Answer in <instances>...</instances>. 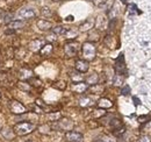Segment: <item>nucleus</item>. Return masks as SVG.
Listing matches in <instances>:
<instances>
[{
	"label": "nucleus",
	"mask_w": 151,
	"mask_h": 142,
	"mask_svg": "<svg viewBox=\"0 0 151 142\" xmlns=\"http://www.w3.org/2000/svg\"><path fill=\"white\" fill-rule=\"evenodd\" d=\"M75 127V122L69 119V118H60L59 120L54 121L51 124V128L52 130H64V132H69L72 130Z\"/></svg>",
	"instance_id": "nucleus-1"
},
{
	"label": "nucleus",
	"mask_w": 151,
	"mask_h": 142,
	"mask_svg": "<svg viewBox=\"0 0 151 142\" xmlns=\"http://www.w3.org/2000/svg\"><path fill=\"white\" fill-rule=\"evenodd\" d=\"M14 132L17 135L19 136H24V135H28L30 133H33L35 129H36V126L33 124V122H18L13 127Z\"/></svg>",
	"instance_id": "nucleus-2"
},
{
	"label": "nucleus",
	"mask_w": 151,
	"mask_h": 142,
	"mask_svg": "<svg viewBox=\"0 0 151 142\" xmlns=\"http://www.w3.org/2000/svg\"><path fill=\"white\" fill-rule=\"evenodd\" d=\"M81 53H83V57L84 59L86 61H93L95 58V55H96V48H95L94 43L92 42H85L83 46H81Z\"/></svg>",
	"instance_id": "nucleus-3"
},
{
	"label": "nucleus",
	"mask_w": 151,
	"mask_h": 142,
	"mask_svg": "<svg viewBox=\"0 0 151 142\" xmlns=\"http://www.w3.org/2000/svg\"><path fill=\"white\" fill-rule=\"evenodd\" d=\"M80 49H81V47H80L79 42L71 40V41H69V42L65 43V46H64V54H65L66 57L71 58V57L77 56V54L79 53Z\"/></svg>",
	"instance_id": "nucleus-4"
},
{
	"label": "nucleus",
	"mask_w": 151,
	"mask_h": 142,
	"mask_svg": "<svg viewBox=\"0 0 151 142\" xmlns=\"http://www.w3.org/2000/svg\"><path fill=\"white\" fill-rule=\"evenodd\" d=\"M114 69H115V72H116L117 75L127 76L128 71H127V67H126V62H124V56H123V54H121V55L116 58Z\"/></svg>",
	"instance_id": "nucleus-5"
},
{
	"label": "nucleus",
	"mask_w": 151,
	"mask_h": 142,
	"mask_svg": "<svg viewBox=\"0 0 151 142\" xmlns=\"http://www.w3.org/2000/svg\"><path fill=\"white\" fill-rule=\"evenodd\" d=\"M9 109H11V112L13 114H17V115H21V114L27 112L26 106L22 103L18 101V100H11L9 101Z\"/></svg>",
	"instance_id": "nucleus-6"
},
{
	"label": "nucleus",
	"mask_w": 151,
	"mask_h": 142,
	"mask_svg": "<svg viewBox=\"0 0 151 142\" xmlns=\"http://www.w3.org/2000/svg\"><path fill=\"white\" fill-rule=\"evenodd\" d=\"M18 18L17 20H28V19H33L36 17V12L32 8H21L17 13Z\"/></svg>",
	"instance_id": "nucleus-7"
},
{
	"label": "nucleus",
	"mask_w": 151,
	"mask_h": 142,
	"mask_svg": "<svg viewBox=\"0 0 151 142\" xmlns=\"http://www.w3.org/2000/svg\"><path fill=\"white\" fill-rule=\"evenodd\" d=\"M64 139H65V141H68V142H81L83 139H84V136H83V134L79 133V132L69 130V132H65Z\"/></svg>",
	"instance_id": "nucleus-8"
},
{
	"label": "nucleus",
	"mask_w": 151,
	"mask_h": 142,
	"mask_svg": "<svg viewBox=\"0 0 151 142\" xmlns=\"http://www.w3.org/2000/svg\"><path fill=\"white\" fill-rule=\"evenodd\" d=\"M95 26V20L93 18H88L86 19L85 21H83L79 26V32L81 33H85V32H90L94 28Z\"/></svg>",
	"instance_id": "nucleus-9"
},
{
	"label": "nucleus",
	"mask_w": 151,
	"mask_h": 142,
	"mask_svg": "<svg viewBox=\"0 0 151 142\" xmlns=\"http://www.w3.org/2000/svg\"><path fill=\"white\" fill-rule=\"evenodd\" d=\"M75 69L80 73H85L90 69V63L86 59H78L75 63Z\"/></svg>",
	"instance_id": "nucleus-10"
},
{
	"label": "nucleus",
	"mask_w": 151,
	"mask_h": 142,
	"mask_svg": "<svg viewBox=\"0 0 151 142\" xmlns=\"http://www.w3.org/2000/svg\"><path fill=\"white\" fill-rule=\"evenodd\" d=\"M45 44L44 40L43 38H34L30 43H29V49L33 51V53H37L42 49V47Z\"/></svg>",
	"instance_id": "nucleus-11"
},
{
	"label": "nucleus",
	"mask_w": 151,
	"mask_h": 142,
	"mask_svg": "<svg viewBox=\"0 0 151 142\" xmlns=\"http://www.w3.org/2000/svg\"><path fill=\"white\" fill-rule=\"evenodd\" d=\"M36 25H37L38 29L42 30V32H48V30L52 29V23H51L50 21H48V20H44V19L37 20Z\"/></svg>",
	"instance_id": "nucleus-12"
},
{
	"label": "nucleus",
	"mask_w": 151,
	"mask_h": 142,
	"mask_svg": "<svg viewBox=\"0 0 151 142\" xmlns=\"http://www.w3.org/2000/svg\"><path fill=\"white\" fill-rule=\"evenodd\" d=\"M71 89L75 93H84L88 89V85L84 82H79V83H72Z\"/></svg>",
	"instance_id": "nucleus-13"
},
{
	"label": "nucleus",
	"mask_w": 151,
	"mask_h": 142,
	"mask_svg": "<svg viewBox=\"0 0 151 142\" xmlns=\"http://www.w3.org/2000/svg\"><path fill=\"white\" fill-rule=\"evenodd\" d=\"M33 75H34L33 70L32 69H28V68H22L19 71V77L20 79H22V80H29L30 78L34 77Z\"/></svg>",
	"instance_id": "nucleus-14"
},
{
	"label": "nucleus",
	"mask_w": 151,
	"mask_h": 142,
	"mask_svg": "<svg viewBox=\"0 0 151 142\" xmlns=\"http://www.w3.org/2000/svg\"><path fill=\"white\" fill-rule=\"evenodd\" d=\"M13 13L8 12H1L0 14V25H8L9 22L13 21Z\"/></svg>",
	"instance_id": "nucleus-15"
},
{
	"label": "nucleus",
	"mask_w": 151,
	"mask_h": 142,
	"mask_svg": "<svg viewBox=\"0 0 151 142\" xmlns=\"http://www.w3.org/2000/svg\"><path fill=\"white\" fill-rule=\"evenodd\" d=\"M0 130H1V135H2L4 139H6V140H13L14 136L17 135L15 132H14V129H11V128H7V127L1 128Z\"/></svg>",
	"instance_id": "nucleus-16"
},
{
	"label": "nucleus",
	"mask_w": 151,
	"mask_h": 142,
	"mask_svg": "<svg viewBox=\"0 0 151 142\" xmlns=\"http://www.w3.org/2000/svg\"><path fill=\"white\" fill-rule=\"evenodd\" d=\"M96 105H98L99 108L107 109V108L113 107V103H112V100H109V99H107V98H100V99L98 100Z\"/></svg>",
	"instance_id": "nucleus-17"
},
{
	"label": "nucleus",
	"mask_w": 151,
	"mask_h": 142,
	"mask_svg": "<svg viewBox=\"0 0 151 142\" xmlns=\"http://www.w3.org/2000/svg\"><path fill=\"white\" fill-rule=\"evenodd\" d=\"M88 92L93 93V94H101L104 91H105V86L102 84H94V85H90L88 89H87Z\"/></svg>",
	"instance_id": "nucleus-18"
},
{
	"label": "nucleus",
	"mask_w": 151,
	"mask_h": 142,
	"mask_svg": "<svg viewBox=\"0 0 151 142\" xmlns=\"http://www.w3.org/2000/svg\"><path fill=\"white\" fill-rule=\"evenodd\" d=\"M52 49H54V47H52L51 43H45V44L42 47V49L40 50V54H41V56H44V57L50 56L51 53H52Z\"/></svg>",
	"instance_id": "nucleus-19"
},
{
	"label": "nucleus",
	"mask_w": 151,
	"mask_h": 142,
	"mask_svg": "<svg viewBox=\"0 0 151 142\" xmlns=\"http://www.w3.org/2000/svg\"><path fill=\"white\" fill-rule=\"evenodd\" d=\"M24 22L22 21V20H13L12 22H9L7 26H8V28L9 29H13V30H15V29H20V28H23L24 27Z\"/></svg>",
	"instance_id": "nucleus-20"
},
{
	"label": "nucleus",
	"mask_w": 151,
	"mask_h": 142,
	"mask_svg": "<svg viewBox=\"0 0 151 142\" xmlns=\"http://www.w3.org/2000/svg\"><path fill=\"white\" fill-rule=\"evenodd\" d=\"M105 44L108 47V48H116V40L113 35L108 34V35L105 36Z\"/></svg>",
	"instance_id": "nucleus-21"
},
{
	"label": "nucleus",
	"mask_w": 151,
	"mask_h": 142,
	"mask_svg": "<svg viewBox=\"0 0 151 142\" xmlns=\"http://www.w3.org/2000/svg\"><path fill=\"white\" fill-rule=\"evenodd\" d=\"M93 105V100L90 97H81L79 99V106L81 107H90Z\"/></svg>",
	"instance_id": "nucleus-22"
},
{
	"label": "nucleus",
	"mask_w": 151,
	"mask_h": 142,
	"mask_svg": "<svg viewBox=\"0 0 151 142\" xmlns=\"http://www.w3.org/2000/svg\"><path fill=\"white\" fill-rule=\"evenodd\" d=\"M18 88L20 90H22V91H24V92H30L32 91V85L28 82H26V80H20V82H18Z\"/></svg>",
	"instance_id": "nucleus-23"
},
{
	"label": "nucleus",
	"mask_w": 151,
	"mask_h": 142,
	"mask_svg": "<svg viewBox=\"0 0 151 142\" xmlns=\"http://www.w3.org/2000/svg\"><path fill=\"white\" fill-rule=\"evenodd\" d=\"M98 82H99V75L98 73H92L86 78L87 85H94V84H98Z\"/></svg>",
	"instance_id": "nucleus-24"
},
{
	"label": "nucleus",
	"mask_w": 151,
	"mask_h": 142,
	"mask_svg": "<svg viewBox=\"0 0 151 142\" xmlns=\"http://www.w3.org/2000/svg\"><path fill=\"white\" fill-rule=\"evenodd\" d=\"M108 126L112 128V129H116V128H120V127H122L123 124H122V121H121V119H117V118H113V119H111V121H109V124Z\"/></svg>",
	"instance_id": "nucleus-25"
},
{
	"label": "nucleus",
	"mask_w": 151,
	"mask_h": 142,
	"mask_svg": "<svg viewBox=\"0 0 151 142\" xmlns=\"http://www.w3.org/2000/svg\"><path fill=\"white\" fill-rule=\"evenodd\" d=\"M99 38H100V33L98 32V30H94V29H92V30H90V34H88V42H96V41H99Z\"/></svg>",
	"instance_id": "nucleus-26"
},
{
	"label": "nucleus",
	"mask_w": 151,
	"mask_h": 142,
	"mask_svg": "<svg viewBox=\"0 0 151 142\" xmlns=\"http://www.w3.org/2000/svg\"><path fill=\"white\" fill-rule=\"evenodd\" d=\"M123 82H124V76H122V75H115L114 76V80H113V84L115 86H121L122 84H123Z\"/></svg>",
	"instance_id": "nucleus-27"
},
{
	"label": "nucleus",
	"mask_w": 151,
	"mask_h": 142,
	"mask_svg": "<svg viewBox=\"0 0 151 142\" xmlns=\"http://www.w3.org/2000/svg\"><path fill=\"white\" fill-rule=\"evenodd\" d=\"M66 30H68V28H65L63 26H56L52 28V33L56 35H65Z\"/></svg>",
	"instance_id": "nucleus-28"
},
{
	"label": "nucleus",
	"mask_w": 151,
	"mask_h": 142,
	"mask_svg": "<svg viewBox=\"0 0 151 142\" xmlns=\"http://www.w3.org/2000/svg\"><path fill=\"white\" fill-rule=\"evenodd\" d=\"M106 115V112H105V109L104 108H99V109H94L93 112H92V117L93 118H96V119H101L102 117H105Z\"/></svg>",
	"instance_id": "nucleus-29"
},
{
	"label": "nucleus",
	"mask_w": 151,
	"mask_h": 142,
	"mask_svg": "<svg viewBox=\"0 0 151 142\" xmlns=\"http://www.w3.org/2000/svg\"><path fill=\"white\" fill-rule=\"evenodd\" d=\"M62 118V115H60V112H50L49 114H48V119L50 120V121H57V120H59Z\"/></svg>",
	"instance_id": "nucleus-30"
},
{
	"label": "nucleus",
	"mask_w": 151,
	"mask_h": 142,
	"mask_svg": "<svg viewBox=\"0 0 151 142\" xmlns=\"http://www.w3.org/2000/svg\"><path fill=\"white\" fill-rule=\"evenodd\" d=\"M52 88L59 90V91H63V90L66 89V83L64 80H57L52 84Z\"/></svg>",
	"instance_id": "nucleus-31"
},
{
	"label": "nucleus",
	"mask_w": 151,
	"mask_h": 142,
	"mask_svg": "<svg viewBox=\"0 0 151 142\" xmlns=\"http://www.w3.org/2000/svg\"><path fill=\"white\" fill-rule=\"evenodd\" d=\"M29 84L32 85V88H41L42 86V82L40 78H36V77H33L29 79Z\"/></svg>",
	"instance_id": "nucleus-32"
},
{
	"label": "nucleus",
	"mask_w": 151,
	"mask_h": 142,
	"mask_svg": "<svg viewBox=\"0 0 151 142\" xmlns=\"http://www.w3.org/2000/svg\"><path fill=\"white\" fill-rule=\"evenodd\" d=\"M71 79H72V83H79V82H83L84 77H83V75L80 72H78V73H71Z\"/></svg>",
	"instance_id": "nucleus-33"
},
{
	"label": "nucleus",
	"mask_w": 151,
	"mask_h": 142,
	"mask_svg": "<svg viewBox=\"0 0 151 142\" xmlns=\"http://www.w3.org/2000/svg\"><path fill=\"white\" fill-rule=\"evenodd\" d=\"M41 14H42L43 17H45V18H50V17L52 15V12H51V9H50L49 7L44 6V7L41 8Z\"/></svg>",
	"instance_id": "nucleus-34"
},
{
	"label": "nucleus",
	"mask_w": 151,
	"mask_h": 142,
	"mask_svg": "<svg viewBox=\"0 0 151 142\" xmlns=\"http://www.w3.org/2000/svg\"><path fill=\"white\" fill-rule=\"evenodd\" d=\"M77 35H78V30H76V29H68L65 33L66 38H70V40H73L75 37H77Z\"/></svg>",
	"instance_id": "nucleus-35"
},
{
	"label": "nucleus",
	"mask_w": 151,
	"mask_h": 142,
	"mask_svg": "<svg viewBox=\"0 0 151 142\" xmlns=\"http://www.w3.org/2000/svg\"><path fill=\"white\" fill-rule=\"evenodd\" d=\"M93 142H115L113 138H111V136H107V135H102V136H100V138H98V139H95Z\"/></svg>",
	"instance_id": "nucleus-36"
},
{
	"label": "nucleus",
	"mask_w": 151,
	"mask_h": 142,
	"mask_svg": "<svg viewBox=\"0 0 151 142\" xmlns=\"http://www.w3.org/2000/svg\"><path fill=\"white\" fill-rule=\"evenodd\" d=\"M51 130H52L51 125H43V126L40 127V132H41L42 134H50Z\"/></svg>",
	"instance_id": "nucleus-37"
},
{
	"label": "nucleus",
	"mask_w": 151,
	"mask_h": 142,
	"mask_svg": "<svg viewBox=\"0 0 151 142\" xmlns=\"http://www.w3.org/2000/svg\"><path fill=\"white\" fill-rule=\"evenodd\" d=\"M124 133H126V128H124V126L114 129V134H115V136H121V135L124 134Z\"/></svg>",
	"instance_id": "nucleus-38"
},
{
	"label": "nucleus",
	"mask_w": 151,
	"mask_h": 142,
	"mask_svg": "<svg viewBox=\"0 0 151 142\" xmlns=\"http://www.w3.org/2000/svg\"><path fill=\"white\" fill-rule=\"evenodd\" d=\"M136 142H151V138L149 136V135H141L137 140H136Z\"/></svg>",
	"instance_id": "nucleus-39"
},
{
	"label": "nucleus",
	"mask_w": 151,
	"mask_h": 142,
	"mask_svg": "<svg viewBox=\"0 0 151 142\" xmlns=\"http://www.w3.org/2000/svg\"><path fill=\"white\" fill-rule=\"evenodd\" d=\"M121 94L122 96H128V94H130V88L128 86V85H124L122 90H121Z\"/></svg>",
	"instance_id": "nucleus-40"
},
{
	"label": "nucleus",
	"mask_w": 151,
	"mask_h": 142,
	"mask_svg": "<svg viewBox=\"0 0 151 142\" xmlns=\"http://www.w3.org/2000/svg\"><path fill=\"white\" fill-rule=\"evenodd\" d=\"M138 122H141V124H144V122H148L149 121V118L147 117V115H141V117H138Z\"/></svg>",
	"instance_id": "nucleus-41"
},
{
	"label": "nucleus",
	"mask_w": 151,
	"mask_h": 142,
	"mask_svg": "<svg viewBox=\"0 0 151 142\" xmlns=\"http://www.w3.org/2000/svg\"><path fill=\"white\" fill-rule=\"evenodd\" d=\"M35 104H36L37 106L41 107L42 109H43V108H47V105H45V104H44V103H43L41 99H36V100H35Z\"/></svg>",
	"instance_id": "nucleus-42"
},
{
	"label": "nucleus",
	"mask_w": 151,
	"mask_h": 142,
	"mask_svg": "<svg viewBox=\"0 0 151 142\" xmlns=\"http://www.w3.org/2000/svg\"><path fill=\"white\" fill-rule=\"evenodd\" d=\"M56 34H54V33H52V34H51V35H49V36H47V37H45V40H47V41H49V42H52V41H56Z\"/></svg>",
	"instance_id": "nucleus-43"
},
{
	"label": "nucleus",
	"mask_w": 151,
	"mask_h": 142,
	"mask_svg": "<svg viewBox=\"0 0 151 142\" xmlns=\"http://www.w3.org/2000/svg\"><path fill=\"white\" fill-rule=\"evenodd\" d=\"M134 101H135V105H139V104H141L139 99H138V98H136V97H134Z\"/></svg>",
	"instance_id": "nucleus-44"
},
{
	"label": "nucleus",
	"mask_w": 151,
	"mask_h": 142,
	"mask_svg": "<svg viewBox=\"0 0 151 142\" xmlns=\"http://www.w3.org/2000/svg\"><path fill=\"white\" fill-rule=\"evenodd\" d=\"M1 12H2V11H1V9H0V14H1Z\"/></svg>",
	"instance_id": "nucleus-45"
},
{
	"label": "nucleus",
	"mask_w": 151,
	"mask_h": 142,
	"mask_svg": "<svg viewBox=\"0 0 151 142\" xmlns=\"http://www.w3.org/2000/svg\"><path fill=\"white\" fill-rule=\"evenodd\" d=\"M55 1H60V0H55Z\"/></svg>",
	"instance_id": "nucleus-46"
},
{
	"label": "nucleus",
	"mask_w": 151,
	"mask_h": 142,
	"mask_svg": "<svg viewBox=\"0 0 151 142\" xmlns=\"http://www.w3.org/2000/svg\"><path fill=\"white\" fill-rule=\"evenodd\" d=\"M0 129H1V128H0Z\"/></svg>",
	"instance_id": "nucleus-47"
}]
</instances>
